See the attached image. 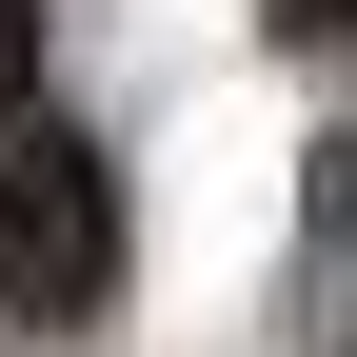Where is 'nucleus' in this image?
<instances>
[{
	"label": "nucleus",
	"instance_id": "obj_1",
	"mask_svg": "<svg viewBox=\"0 0 357 357\" xmlns=\"http://www.w3.org/2000/svg\"><path fill=\"white\" fill-rule=\"evenodd\" d=\"M0 318L20 337H100L119 318V178H100V139H60V119L0 139Z\"/></svg>",
	"mask_w": 357,
	"mask_h": 357
},
{
	"label": "nucleus",
	"instance_id": "obj_2",
	"mask_svg": "<svg viewBox=\"0 0 357 357\" xmlns=\"http://www.w3.org/2000/svg\"><path fill=\"white\" fill-rule=\"evenodd\" d=\"M20 79H40V0H0V100H20Z\"/></svg>",
	"mask_w": 357,
	"mask_h": 357
}]
</instances>
